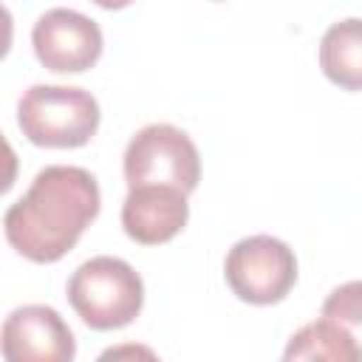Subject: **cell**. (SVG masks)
I'll use <instances>...</instances> for the list:
<instances>
[{"label": "cell", "mask_w": 362, "mask_h": 362, "mask_svg": "<svg viewBox=\"0 0 362 362\" xmlns=\"http://www.w3.org/2000/svg\"><path fill=\"white\" fill-rule=\"evenodd\" d=\"M99 206V184L85 167L48 164L34 175L25 195L6 209L3 232L23 257L54 263L76 246Z\"/></svg>", "instance_id": "6da1fadb"}, {"label": "cell", "mask_w": 362, "mask_h": 362, "mask_svg": "<svg viewBox=\"0 0 362 362\" xmlns=\"http://www.w3.org/2000/svg\"><path fill=\"white\" fill-rule=\"evenodd\" d=\"M68 303L96 331L124 328L144 305V283L127 260L99 255L79 263L68 277Z\"/></svg>", "instance_id": "7a4b0ae2"}, {"label": "cell", "mask_w": 362, "mask_h": 362, "mask_svg": "<svg viewBox=\"0 0 362 362\" xmlns=\"http://www.w3.org/2000/svg\"><path fill=\"white\" fill-rule=\"evenodd\" d=\"M99 119L96 96L76 85H31L17 102V124L37 147H82Z\"/></svg>", "instance_id": "3957f363"}, {"label": "cell", "mask_w": 362, "mask_h": 362, "mask_svg": "<svg viewBox=\"0 0 362 362\" xmlns=\"http://www.w3.org/2000/svg\"><path fill=\"white\" fill-rule=\"evenodd\" d=\"M124 181L136 187H173L189 195L201 181V156L195 141L175 124L156 122L127 141L124 147Z\"/></svg>", "instance_id": "277c9868"}, {"label": "cell", "mask_w": 362, "mask_h": 362, "mask_svg": "<svg viewBox=\"0 0 362 362\" xmlns=\"http://www.w3.org/2000/svg\"><path fill=\"white\" fill-rule=\"evenodd\" d=\"M223 277L235 297L252 305L280 303L297 283V257L291 246L272 235L240 238L226 260Z\"/></svg>", "instance_id": "5b68a950"}, {"label": "cell", "mask_w": 362, "mask_h": 362, "mask_svg": "<svg viewBox=\"0 0 362 362\" xmlns=\"http://www.w3.org/2000/svg\"><path fill=\"white\" fill-rule=\"evenodd\" d=\"M31 45L48 71L82 74L102 57V28L76 8H48L31 28Z\"/></svg>", "instance_id": "8992f818"}, {"label": "cell", "mask_w": 362, "mask_h": 362, "mask_svg": "<svg viewBox=\"0 0 362 362\" xmlns=\"http://www.w3.org/2000/svg\"><path fill=\"white\" fill-rule=\"evenodd\" d=\"M6 362H74L76 339L62 314L51 305L28 303L3 320Z\"/></svg>", "instance_id": "52a82bcc"}, {"label": "cell", "mask_w": 362, "mask_h": 362, "mask_svg": "<svg viewBox=\"0 0 362 362\" xmlns=\"http://www.w3.org/2000/svg\"><path fill=\"white\" fill-rule=\"evenodd\" d=\"M187 195L173 187H136L127 189V198L122 204V226L127 238L141 246L173 240L187 226Z\"/></svg>", "instance_id": "ba28073f"}, {"label": "cell", "mask_w": 362, "mask_h": 362, "mask_svg": "<svg viewBox=\"0 0 362 362\" xmlns=\"http://www.w3.org/2000/svg\"><path fill=\"white\" fill-rule=\"evenodd\" d=\"M320 68L334 85L362 90V17H345L325 28L320 40Z\"/></svg>", "instance_id": "9c48e42d"}, {"label": "cell", "mask_w": 362, "mask_h": 362, "mask_svg": "<svg viewBox=\"0 0 362 362\" xmlns=\"http://www.w3.org/2000/svg\"><path fill=\"white\" fill-rule=\"evenodd\" d=\"M280 362H362V351L342 325L320 317L291 334Z\"/></svg>", "instance_id": "30bf717a"}, {"label": "cell", "mask_w": 362, "mask_h": 362, "mask_svg": "<svg viewBox=\"0 0 362 362\" xmlns=\"http://www.w3.org/2000/svg\"><path fill=\"white\" fill-rule=\"evenodd\" d=\"M322 317L342 325L362 351V280H348L337 286L322 303Z\"/></svg>", "instance_id": "8fae6325"}, {"label": "cell", "mask_w": 362, "mask_h": 362, "mask_svg": "<svg viewBox=\"0 0 362 362\" xmlns=\"http://www.w3.org/2000/svg\"><path fill=\"white\" fill-rule=\"evenodd\" d=\"M96 362H161V359L156 356L153 348H147L141 342H119V345L105 348L96 356Z\"/></svg>", "instance_id": "7c38bea8"}]
</instances>
